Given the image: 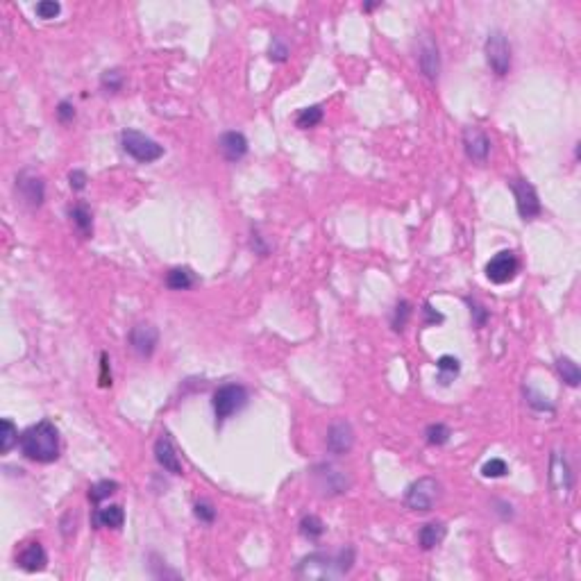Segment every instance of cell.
<instances>
[{"mask_svg": "<svg viewBox=\"0 0 581 581\" xmlns=\"http://www.w3.org/2000/svg\"><path fill=\"white\" fill-rule=\"evenodd\" d=\"M354 547H343L336 554H327V552H314V554L305 556L298 563V577L302 579H341L352 570L354 566Z\"/></svg>", "mask_w": 581, "mask_h": 581, "instance_id": "6da1fadb", "label": "cell"}, {"mask_svg": "<svg viewBox=\"0 0 581 581\" xmlns=\"http://www.w3.org/2000/svg\"><path fill=\"white\" fill-rule=\"evenodd\" d=\"M18 448L25 459L36 463H53L60 459V432L51 420H41L21 434Z\"/></svg>", "mask_w": 581, "mask_h": 581, "instance_id": "7a4b0ae2", "label": "cell"}, {"mask_svg": "<svg viewBox=\"0 0 581 581\" xmlns=\"http://www.w3.org/2000/svg\"><path fill=\"white\" fill-rule=\"evenodd\" d=\"M121 145L139 163H152L163 157V145H159L157 141H152L150 137H145V134L137 130H125L121 134Z\"/></svg>", "mask_w": 581, "mask_h": 581, "instance_id": "3957f363", "label": "cell"}, {"mask_svg": "<svg viewBox=\"0 0 581 581\" xmlns=\"http://www.w3.org/2000/svg\"><path fill=\"white\" fill-rule=\"evenodd\" d=\"M312 479L316 483V488L321 490V495H341L350 488V477L343 468L334 466V463H318L312 470Z\"/></svg>", "mask_w": 581, "mask_h": 581, "instance_id": "277c9868", "label": "cell"}, {"mask_svg": "<svg viewBox=\"0 0 581 581\" xmlns=\"http://www.w3.org/2000/svg\"><path fill=\"white\" fill-rule=\"evenodd\" d=\"M248 404V391L246 386L241 384H225L214 393V400H211V406H214V413L218 420H227L229 415H234L236 411H241Z\"/></svg>", "mask_w": 581, "mask_h": 581, "instance_id": "5b68a950", "label": "cell"}, {"mask_svg": "<svg viewBox=\"0 0 581 581\" xmlns=\"http://www.w3.org/2000/svg\"><path fill=\"white\" fill-rule=\"evenodd\" d=\"M483 55H486V62L495 75L502 77L511 71V44L502 30H493L488 34L486 44H483Z\"/></svg>", "mask_w": 581, "mask_h": 581, "instance_id": "8992f818", "label": "cell"}, {"mask_svg": "<svg viewBox=\"0 0 581 581\" xmlns=\"http://www.w3.org/2000/svg\"><path fill=\"white\" fill-rule=\"evenodd\" d=\"M441 497V483L434 477H420L406 488L404 502L411 511H432Z\"/></svg>", "mask_w": 581, "mask_h": 581, "instance_id": "52a82bcc", "label": "cell"}, {"mask_svg": "<svg viewBox=\"0 0 581 581\" xmlns=\"http://www.w3.org/2000/svg\"><path fill=\"white\" fill-rule=\"evenodd\" d=\"M509 187L513 191V196H516V207H518L520 218L534 220L540 214V200H538L534 184H529L527 180H511Z\"/></svg>", "mask_w": 581, "mask_h": 581, "instance_id": "ba28073f", "label": "cell"}, {"mask_svg": "<svg viewBox=\"0 0 581 581\" xmlns=\"http://www.w3.org/2000/svg\"><path fill=\"white\" fill-rule=\"evenodd\" d=\"M16 191L21 200L27 207H41V202L46 198V184L44 180L36 175L32 171H23L21 175L16 178Z\"/></svg>", "mask_w": 581, "mask_h": 581, "instance_id": "9c48e42d", "label": "cell"}, {"mask_svg": "<svg viewBox=\"0 0 581 581\" xmlns=\"http://www.w3.org/2000/svg\"><path fill=\"white\" fill-rule=\"evenodd\" d=\"M516 275H518V259L513 253H509V250L497 253L486 264V277L493 284H507Z\"/></svg>", "mask_w": 581, "mask_h": 581, "instance_id": "30bf717a", "label": "cell"}, {"mask_svg": "<svg viewBox=\"0 0 581 581\" xmlns=\"http://www.w3.org/2000/svg\"><path fill=\"white\" fill-rule=\"evenodd\" d=\"M157 343H159V332H157V327H154V325L139 323V325L132 327L130 345H132V350L137 352L139 356H143V359H148V356L154 354V350H157Z\"/></svg>", "mask_w": 581, "mask_h": 581, "instance_id": "8fae6325", "label": "cell"}, {"mask_svg": "<svg viewBox=\"0 0 581 581\" xmlns=\"http://www.w3.org/2000/svg\"><path fill=\"white\" fill-rule=\"evenodd\" d=\"M325 443H327V450L332 452V454H347V452L352 450V445H354V429H352V425L345 422V420H338L334 425H329Z\"/></svg>", "mask_w": 581, "mask_h": 581, "instance_id": "7c38bea8", "label": "cell"}, {"mask_svg": "<svg viewBox=\"0 0 581 581\" xmlns=\"http://www.w3.org/2000/svg\"><path fill=\"white\" fill-rule=\"evenodd\" d=\"M463 148H466L468 159H472L474 163H483L490 152V139L479 128H466L463 130Z\"/></svg>", "mask_w": 581, "mask_h": 581, "instance_id": "4fadbf2b", "label": "cell"}, {"mask_svg": "<svg viewBox=\"0 0 581 581\" xmlns=\"http://www.w3.org/2000/svg\"><path fill=\"white\" fill-rule=\"evenodd\" d=\"M154 459H157L159 466L171 474H182L184 472L182 461L178 457V450H175V445H173L168 434H161L157 439V443H154Z\"/></svg>", "mask_w": 581, "mask_h": 581, "instance_id": "5bb4252c", "label": "cell"}, {"mask_svg": "<svg viewBox=\"0 0 581 581\" xmlns=\"http://www.w3.org/2000/svg\"><path fill=\"white\" fill-rule=\"evenodd\" d=\"M549 479H552V483H554V488H556L559 493H563V495H568V493L573 490V486H575V477H573V470H570L568 459L563 457V454H559V452L552 454V461H549Z\"/></svg>", "mask_w": 581, "mask_h": 581, "instance_id": "9a60e30c", "label": "cell"}, {"mask_svg": "<svg viewBox=\"0 0 581 581\" xmlns=\"http://www.w3.org/2000/svg\"><path fill=\"white\" fill-rule=\"evenodd\" d=\"M16 563L21 570H25V573H41L48 563V554H46L44 545L36 543V540L23 545V549L16 554Z\"/></svg>", "mask_w": 581, "mask_h": 581, "instance_id": "2e32d148", "label": "cell"}, {"mask_svg": "<svg viewBox=\"0 0 581 581\" xmlns=\"http://www.w3.org/2000/svg\"><path fill=\"white\" fill-rule=\"evenodd\" d=\"M218 150L227 161H241L248 154V139L241 132L229 130L218 139Z\"/></svg>", "mask_w": 581, "mask_h": 581, "instance_id": "e0dca14e", "label": "cell"}, {"mask_svg": "<svg viewBox=\"0 0 581 581\" xmlns=\"http://www.w3.org/2000/svg\"><path fill=\"white\" fill-rule=\"evenodd\" d=\"M418 62H420V71L427 75L429 80H436V77H439V73H441V57H439V46H436L432 39H425V41H422Z\"/></svg>", "mask_w": 581, "mask_h": 581, "instance_id": "ac0fdd59", "label": "cell"}, {"mask_svg": "<svg viewBox=\"0 0 581 581\" xmlns=\"http://www.w3.org/2000/svg\"><path fill=\"white\" fill-rule=\"evenodd\" d=\"M196 284H198V277L187 266L171 268L168 275H166V286L171 290H189L191 286H196Z\"/></svg>", "mask_w": 581, "mask_h": 581, "instance_id": "d6986e66", "label": "cell"}, {"mask_svg": "<svg viewBox=\"0 0 581 581\" xmlns=\"http://www.w3.org/2000/svg\"><path fill=\"white\" fill-rule=\"evenodd\" d=\"M123 522H125V511L119 505L105 507V509H98L93 513V525L95 527L119 529V527H123Z\"/></svg>", "mask_w": 581, "mask_h": 581, "instance_id": "ffe728a7", "label": "cell"}, {"mask_svg": "<svg viewBox=\"0 0 581 581\" xmlns=\"http://www.w3.org/2000/svg\"><path fill=\"white\" fill-rule=\"evenodd\" d=\"M69 216L73 220L75 229L80 232L84 239L93 234V216H91V209L86 207L84 202H75V205L69 209Z\"/></svg>", "mask_w": 581, "mask_h": 581, "instance_id": "44dd1931", "label": "cell"}, {"mask_svg": "<svg viewBox=\"0 0 581 581\" xmlns=\"http://www.w3.org/2000/svg\"><path fill=\"white\" fill-rule=\"evenodd\" d=\"M445 534H448V529H445L443 522H427V525L418 531V543L422 549H434L436 545L443 543Z\"/></svg>", "mask_w": 581, "mask_h": 581, "instance_id": "7402d4cb", "label": "cell"}, {"mask_svg": "<svg viewBox=\"0 0 581 581\" xmlns=\"http://www.w3.org/2000/svg\"><path fill=\"white\" fill-rule=\"evenodd\" d=\"M556 370H559V375H561V380H563L568 386H579V382H581V370H579V366L570 359V356H559L556 359Z\"/></svg>", "mask_w": 581, "mask_h": 581, "instance_id": "603a6c76", "label": "cell"}, {"mask_svg": "<svg viewBox=\"0 0 581 581\" xmlns=\"http://www.w3.org/2000/svg\"><path fill=\"white\" fill-rule=\"evenodd\" d=\"M436 368H439V382L448 386L454 377L459 375V359H454L450 354H443L439 361H436Z\"/></svg>", "mask_w": 581, "mask_h": 581, "instance_id": "cb8c5ba5", "label": "cell"}, {"mask_svg": "<svg viewBox=\"0 0 581 581\" xmlns=\"http://www.w3.org/2000/svg\"><path fill=\"white\" fill-rule=\"evenodd\" d=\"M300 534L309 540H318L325 534V522L318 516H305L300 520Z\"/></svg>", "mask_w": 581, "mask_h": 581, "instance_id": "d4e9b609", "label": "cell"}, {"mask_svg": "<svg viewBox=\"0 0 581 581\" xmlns=\"http://www.w3.org/2000/svg\"><path fill=\"white\" fill-rule=\"evenodd\" d=\"M323 121V107H307V109H300V114L295 116V125L300 130H309V128H316L318 123Z\"/></svg>", "mask_w": 581, "mask_h": 581, "instance_id": "484cf974", "label": "cell"}, {"mask_svg": "<svg viewBox=\"0 0 581 581\" xmlns=\"http://www.w3.org/2000/svg\"><path fill=\"white\" fill-rule=\"evenodd\" d=\"M116 490H119V483L112 481V479H102V481L93 483V486L89 488V500L93 502V505H100L102 500L112 497Z\"/></svg>", "mask_w": 581, "mask_h": 581, "instance_id": "4316f807", "label": "cell"}, {"mask_svg": "<svg viewBox=\"0 0 581 581\" xmlns=\"http://www.w3.org/2000/svg\"><path fill=\"white\" fill-rule=\"evenodd\" d=\"M18 429H16V425L9 420V418H3V436H0V452L7 454L9 450L14 448V445L18 443Z\"/></svg>", "mask_w": 581, "mask_h": 581, "instance_id": "83f0119b", "label": "cell"}, {"mask_svg": "<svg viewBox=\"0 0 581 581\" xmlns=\"http://www.w3.org/2000/svg\"><path fill=\"white\" fill-rule=\"evenodd\" d=\"M409 318H411V305L406 302V300H400V302L395 305V309H393L391 327L395 329V332H404V327H406V323H409Z\"/></svg>", "mask_w": 581, "mask_h": 581, "instance_id": "f1b7e54d", "label": "cell"}, {"mask_svg": "<svg viewBox=\"0 0 581 581\" xmlns=\"http://www.w3.org/2000/svg\"><path fill=\"white\" fill-rule=\"evenodd\" d=\"M450 436H452L450 427L448 425H443V422H434V425H429L427 429H425V439H427L429 445H445L450 441Z\"/></svg>", "mask_w": 581, "mask_h": 581, "instance_id": "f546056e", "label": "cell"}, {"mask_svg": "<svg viewBox=\"0 0 581 581\" xmlns=\"http://www.w3.org/2000/svg\"><path fill=\"white\" fill-rule=\"evenodd\" d=\"M507 472H509V466H507V461H502V459H490V461L483 463V468H481V474L483 477H488V479L505 477Z\"/></svg>", "mask_w": 581, "mask_h": 581, "instance_id": "4dcf8cb0", "label": "cell"}, {"mask_svg": "<svg viewBox=\"0 0 581 581\" xmlns=\"http://www.w3.org/2000/svg\"><path fill=\"white\" fill-rule=\"evenodd\" d=\"M34 12H36L39 18H55L57 14L62 12V5L55 3V0H41V3L34 7Z\"/></svg>", "mask_w": 581, "mask_h": 581, "instance_id": "1f68e13d", "label": "cell"}, {"mask_svg": "<svg viewBox=\"0 0 581 581\" xmlns=\"http://www.w3.org/2000/svg\"><path fill=\"white\" fill-rule=\"evenodd\" d=\"M100 84H102V89H107V91H119L123 86L121 71H105L100 77Z\"/></svg>", "mask_w": 581, "mask_h": 581, "instance_id": "d6a6232c", "label": "cell"}, {"mask_svg": "<svg viewBox=\"0 0 581 581\" xmlns=\"http://www.w3.org/2000/svg\"><path fill=\"white\" fill-rule=\"evenodd\" d=\"M268 57H270L273 62H284L286 57H288V48H286V44H284L279 36H275L273 44H270V48H268Z\"/></svg>", "mask_w": 581, "mask_h": 581, "instance_id": "836d02e7", "label": "cell"}, {"mask_svg": "<svg viewBox=\"0 0 581 581\" xmlns=\"http://www.w3.org/2000/svg\"><path fill=\"white\" fill-rule=\"evenodd\" d=\"M193 513H196V518L200 520V522H214V518H216V509L209 505V502H198L196 507H193Z\"/></svg>", "mask_w": 581, "mask_h": 581, "instance_id": "e575fe53", "label": "cell"}, {"mask_svg": "<svg viewBox=\"0 0 581 581\" xmlns=\"http://www.w3.org/2000/svg\"><path fill=\"white\" fill-rule=\"evenodd\" d=\"M57 119H60V123H71L75 119V107L69 102V100H62L60 105H57Z\"/></svg>", "mask_w": 581, "mask_h": 581, "instance_id": "d590c367", "label": "cell"}, {"mask_svg": "<svg viewBox=\"0 0 581 581\" xmlns=\"http://www.w3.org/2000/svg\"><path fill=\"white\" fill-rule=\"evenodd\" d=\"M468 305H470V314L474 316V325H477V327L486 325V321H488V312H486V309H483L481 305H477V302H472V300H468Z\"/></svg>", "mask_w": 581, "mask_h": 581, "instance_id": "8d00e7d4", "label": "cell"}, {"mask_svg": "<svg viewBox=\"0 0 581 581\" xmlns=\"http://www.w3.org/2000/svg\"><path fill=\"white\" fill-rule=\"evenodd\" d=\"M100 386H112V370H109V356L102 354L100 356Z\"/></svg>", "mask_w": 581, "mask_h": 581, "instance_id": "74e56055", "label": "cell"}, {"mask_svg": "<svg viewBox=\"0 0 581 581\" xmlns=\"http://www.w3.org/2000/svg\"><path fill=\"white\" fill-rule=\"evenodd\" d=\"M69 182H71V189L73 191H82L86 187V173L84 171H71Z\"/></svg>", "mask_w": 581, "mask_h": 581, "instance_id": "f35d334b", "label": "cell"}, {"mask_svg": "<svg viewBox=\"0 0 581 581\" xmlns=\"http://www.w3.org/2000/svg\"><path fill=\"white\" fill-rule=\"evenodd\" d=\"M527 395H529V398H534V400H527L531 406H534V409H538V411H554V406H552L547 400L543 402V398H540V395H534L531 391H527Z\"/></svg>", "mask_w": 581, "mask_h": 581, "instance_id": "ab89813d", "label": "cell"}, {"mask_svg": "<svg viewBox=\"0 0 581 581\" xmlns=\"http://www.w3.org/2000/svg\"><path fill=\"white\" fill-rule=\"evenodd\" d=\"M422 312H425V323H427V325H432V323H443V321H445L443 314L434 312L429 302H425V309H422Z\"/></svg>", "mask_w": 581, "mask_h": 581, "instance_id": "60d3db41", "label": "cell"}]
</instances>
